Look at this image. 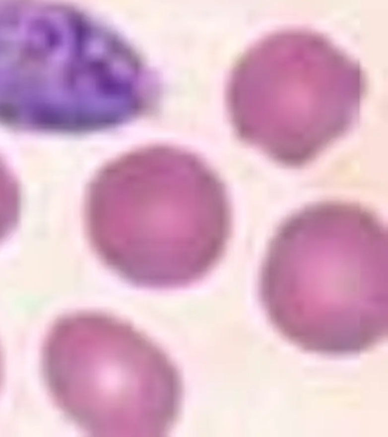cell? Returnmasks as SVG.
I'll return each mask as SVG.
<instances>
[{"instance_id": "obj_1", "label": "cell", "mask_w": 388, "mask_h": 437, "mask_svg": "<svg viewBox=\"0 0 388 437\" xmlns=\"http://www.w3.org/2000/svg\"><path fill=\"white\" fill-rule=\"evenodd\" d=\"M259 292L272 324L300 349L359 354L388 332V236L360 205H312L271 242Z\"/></svg>"}, {"instance_id": "obj_2", "label": "cell", "mask_w": 388, "mask_h": 437, "mask_svg": "<svg viewBox=\"0 0 388 437\" xmlns=\"http://www.w3.org/2000/svg\"><path fill=\"white\" fill-rule=\"evenodd\" d=\"M157 98V80L140 57L82 11L0 0V121L94 130L141 117Z\"/></svg>"}, {"instance_id": "obj_3", "label": "cell", "mask_w": 388, "mask_h": 437, "mask_svg": "<svg viewBox=\"0 0 388 437\" xmlns=\"http://www.w3.org/2000/svg\"><path fill=\"white\" fill-rule=\"evenodd\" d=\"M88 231L100 258L123 279L149 289L203 280L231 233L226 188L186 150L149 147L113 162L92 183Z\"/></svg>"}, {"instance_id": "obj_4", "label": "cell", "mask_w": 388, "mask_h": 437, "mask_svg": "<svg viewBox=\"0 0 388 437\" xmlns=\"http://www.w3.org/2000/svg\"><path fill=\"white\" fill-rule=\"evenodd\" d=\"M362 92L359 66L327 39L285 31L239 62L228 100L244 140L279 163L298 166L350 129Z\"/></svg>"}, {"instance_id": "obj_5", "label": "cell", "mask_w": 388, "mask_h": 437, "mask_svg": "<svg viewBox=\"0 0 388 437\" xmlns=\"http://www.w3.org/2000/svg\"><path fill=\"white\" fill-rule=\"evenodd\" d=\"M44 369L58 407L94 436H164L179 415L176 366L113 316L84 312L58 320L46 339Z\"/></svg>"}, {"instance_id": "obj_6", "label": "cell", "mask_w": 388, "mask_h": 437, "mask_svg": "<svg viewBox=\"0 0 388 437\" xmlns=\"http://www.w3.org/2000/svg\"><path fill=\"white\" fill-rule=\"evenodd\" d=\"M19 189L8 168L0 160V242H2L18 221Z\"/></svg>"}, {"instance_id": "obj_7", "label": "cell", "mask_w": 388, "mask_h": 437, "mask_svg": "<svg viewBox=\"0 0 388 437\" xmlns=\"http://www.w3.org/2000/svg\"><path fill=\"white\" fill-rule=\"evenodd\" d=\"M0 382H1V358H0Z\"/></svg>"}]
</instances>
